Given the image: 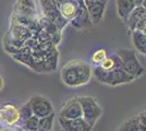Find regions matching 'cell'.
I'll use <instances>...</instances> for the list:
<instances>
[{
  "mask_svg": "<svg viewBox=\"0 0 146 131\" xmlns=\"http://www.w3.org/2000/svg\"><path fill=\"white\" fill-rule=\"evenodd\" d=\"M93 69L83 60H70L61 69L60 76L62 82L71 87L85 85L91 80Z\"/></svg>",
  "mask_w": 146,
  "mask_h": 131,
  "instance_id": "obj_1",
  "label": "cell"
},
{
  "mask_svg": "<svg viewBox=\"0 0 146 131\" xmlns=\"http://www.w3.org/2000/svg\"><path fill=\"white\" fill-rule=\"evenodd\" d=\"M93 75L96 78V80L102 82L104 84L116 86L119 84H124V83H130L134 81L133 76L129 74L124 69H116L112 71H105L99 67H95L93 69Z\"/></svg>",
  "mask_w": 146,
  "mask_h": 131,
  "instance_id": "obj_2",
  "label": "cell"
},
{
  "mask_svg": "<svg viewBox=\"0 0 146 131\" xmlns=\"http://www.w3.org/2000/svg\"><path fill=\"white\" fill-rule=\"evenodd\" d=\"M117 55L121 59L123 69L131 74L134 79L142 76L145 72L144 67L141 65L137 57L135 55V51L132 49H125V48H120L117 50Z\"/></svg>",
  "mask_w": 146,
  "mask_h": 131,
  "instance_id": "obj_3",
  "label": "cell"
},
{
  "mask_svg": "<svg viewBox=\"0 0 146 131\" xmlns=\"http://www.w3.org/2000/svg\"><path fill=\"white\" fill-rule=\"evenodd\" d=\"M78 100L82 108V117L92 127H94L103 114V109L100 105L98 104L96 98L92 96H78Z\"/></svg>",
  "mask_w": 146,
  "mask_h": 131,
  "instance_id": "obj_4",
  "label": "cell"
},
{
  "mask_svg": "<svg viewBox=\"0 0 146 131\" xmlns=\"http://www.w3.org/2000/svg\"><path fill=\"white\" fill-rule=\"evenodd\" d=\"M40 1H42L44 17L47 18L49 21H51L60 31H62L63 27L68 24V21L59 12L57 1L56 0H40Z\"/></svg>",
  "mask_w": 146,
  "mask_h": 131,
  "instance_id": "obj_5",
  "label": "cell"
},
{
  "mask_svg": "<svg viewBox=\"0 0 146 131\" xmlns=\"http://www.w3.org/2000/svg\"><path fill=\"white\" fill-rule=\"evenodd\" d=\"M32 108L33 115L37 118H43L45 116H48L50 114L55 112L54 105L49 100V98L45 97L43 95H34L29 100Z\"/></svg>",
  "mask_w": 146,
  "mask_h": 131,
  "instance_id": "obj_6",
  "label": "cell"
},
{
  "mask_svg": "<svg viewBox=\"0 0 146 131\" xmlns=\"http://www.w3.org/2000/svg\"><path fill=\"white\" fill-rule=\"evenodd\" d=\"M56 1L60 14L68 22H71L72 20L75 19L81 9L85 6L84 0H56Z\"/></svg>",
  "mask_w": 146,
  "mask_h": 131,
  "instance_id": "obj_7",
  "label": "cell"
},
{
  "mask_svg": "<svg viewBox=\"0 0 146 131\" xmlns=\"http://www.w3.org/2000/svg\"><path fill=\"white\" fill-rule=\"evenodd\" d=\"M19 108L11 103L3 104L0 108V124L3 127H14L19 124Z\"/></svg>",
  "mask_w": 146,
  "mask_h": 131,
  "instance_id": "obj_8",
  "label": "cell"
},
{
  "mask_svg": "<svg viewBox=\"0 0 146 131\" xmlns=\"http://www.w3.org/2000/svg\"><path fill=\"white\" fill-rule=\"evenodd\" d=\"M59 117L63 119H74L82 117V108H81V104L78 100V96L70 98L61 107Z\"/></svg>",
  "mask_w": 146,
  "mask_h": 131,
  "instance_id": "obj_9",
  "label": "cell"
},
{
  "mask_svg": "<svg viewBox=\"0 0 146 131\" xmlns=\"http://www.w3.org/2000/svg\"><path fill=\"white\" fill-rule=\"evenodd\" d=\"M62 131H93L92 127L83 117L74 119H63L59 117Z\"/></svg>",
  "mask_w": 146,
  "mask_h": 131,
  "instance_id": "obj_10",
  "label": "cell"
},
{
  "mask_svg": "<svg viewBox=\"0 0 146 131\" xmlns=\"http://www.w3.org/2000/svg\"><path fill=\"white\" fill-rule=\"evenodd\" d=\"M13 13L27 15L37 20L36 6L34 0H17L13 6Z\"/></svg>",
  "mask_w": 146,
  "mask_h": 131,
  "instance_id": "obj_11",
  "label": "cell"
},
{
  "mask_svg": "<svg viewBox=\"0 0 146 131\" xmlns=\"http://www.w3.org/2000/svg\"><path fill=\"white\" fill-rule=\"evenodd\" d=\"M107 2H96V3H91L87 5V12L90 14V18L93 24H98L104 17V13L106 10Z\"/></svg>",
  "mask_w": 146,
  "mask_h": 131,
  "instance_id": "obj_12",
  "label": "cell"
},
{
  "mask_svg": "<svg viewBox=\"0 0 146 131\" xmlns=\"http://www.w3.org/2000/svg\"><path fill=\"white\" fill-rule=\"evenodd\" d=\"M146 18V9L145 7L143 6H135L134 9L130 12L128 19L125 21V24L128 25V27L130 29V31L134 30L135 24L140 21V20Z\"/></svg>",
  "mask_w": 146,
  "mask_h": 131,
  "instance_id": "obj_13",
  "label": "cell"
},
{
  "mask_svg": "<svg viewBox=\"0 0 146 131\" xmlns=\"http://www.w3.org/2000/svg\"><path fill=\"white\" fill-rule=\"evenodd\" d=\"M117 2V13L119 18L125 23L129 14L135 7L134 0H116Z\"/></svg>",
  "mask_w": 146,
  "mask_h": 131,
  "instance_id": "obj_14",
  "label": "cell"
},
{
  "mask_svg": "<svg viewBox=\"0 0 146 131\" xmlns=\"http://www.w3.org/2000/svg\"><path fill=\"white\" fill-rule=\"evenodd\" d=\"M131 38H132V44L134 48L141 53L142 55L146 54V35L145 33L137 30H132L131 31Z\"/></svg>",
  "mask_w": 146,
  "mask_h": 131,
  "instance_id": "obj_15",
  "label": "cell"
},
{
  "mask_svg": "<svg viewBox=\"0 0 146 131\" xmlns=\"http://www.w3.org/2000/svg\"><path fill=\"white\" fill-rule=\"evenodd\" d=\"M98 67L105 71H112L116 69H123L121 59L118 57V55H112L110 57H106L102 63L98 65Z\"/></svg>",
  "mask_w": 146,
  "mask_h": 131,
  "instance_id": "obj_16",
  "label": "cell"
},
{
  "mask_svg": "<svg viewBox=\"0 0 146 131\" xmlns=\"http://www.w3.org/2000/svg\"><path fill=\"white\" fill-rule=\"evenodd\" d=\"M54 121H55V112L48 116H45L43 118H39L38 131H51L54 127Z\"/></svg>",
  "mask_w": 146,
  "mask_h": 131,
  "instance_id": "obj_17",
  "label": "cell"
},
{
  "mask_svg": "<svg viewBox=\"0 0 146 131\" xmlns=\"http://www.w3.org/2000/svg\"><path fill=\"white\" fill-rule=\"evenodd\" d=\"M38 121H39V118H37L36 116L33 115L30 118L24 120L20 125V128L27 131H38Z\"/></svg>",
  "mask_w": 146,
  "mask_h": 131,
  "instance_id": "obj_18",
  "label": "cell"
},
{
  "mask_svg": "<svg viewBox=\"0 0 146 131\" xmlns=\"http://www.w3.org/2000/svg\"><path fill=\"white\" fill-rule=\"evenodd\" d=\"M137 128H139L137 117H132L125 122H123L118 131H137Z\"/></svg>",
  "mask_w": 146,
  "mask_h": 131,
  "instance_id": "obj_19",
  "label": "cell"
},
{
  "mask_svg": "<svg viewBox=\"0 0 146 131\" xmlns=\"http://www.w3.org/2000/svg\"><path fill=\"white\" fill-rule=\"evenodd\" d=\"M19 114H20V120H19V124L20 125L24 120L30 118L31 116H33V112H32V108H31V105L29 102L25 103L24 105H22L21 108H19Z\"/></svg>",
  "mask_w": 146,
  "mask_h": 131,
  "instance_id": "obj_20",
  "label": "cell"
},
{
  "mask_svg": "<svg viewBox=\"0 0 146 131\" xmlns=\"http://www.w3.org/2000/svg\"><path fill=\"white\" fill-rule=\"evenodd\" d=\"M106 57H107V51H106V49H104V48L97 49L92 55V63L95 65V66H98Z\"/></svg>",
  "mask_w": 146,
  "mask_h": 131,
  "instance_id": "obj_21",
  "label": "cell"
},
{
  "mask_svg": "<svg viewBox=\"0 0 146 131\" xmlns=\"http://www.w3.org/2000/svg\"><path fill=\"white\" fill-rule=\"evenodd\" d=\"M145 29H146V18L140 20L135 24V27H134V30H137V31H141L143 32V33H145Z\"/></svg>",
  "mask_w": 146,
  "mask_h": 131,
  "instance_id": "obj_22",
  "label": "cell"
},
{
  "mask_svg": "<svg viewBox=\"0 0 146 131\" xmlns=\"http://www.w3.org/2000/svg\"><path fill=\"white\" fill-rule=\"evenodd\" d=\"M136 117H137V120H139V124L146 126V112H145V110H144V112H140V114H139Z\"/></svg>",
  "mask_w": 146,
  "mask_h": 131,
  "instance_id": "obj_23",
  "label": "cell"
},
{
  "mask_svg": "<svg viewBox=\"0 0 146 131\" xmlns=\"http://www.w3.org/2000/svg\"><path fill=\"white\" fill-rule=\"evenodd\" d=\"M137 131H146V126L139 124V128H137Z\"/></svg>",
  "mask_w": 146,
  "mask_h": 131,
  "instance_id": "obj_24",
  "label": "cell"
},
{
  "mask_svg": "<svg viewBox=\"0 0 146 131\" xmlns=\"http://www.w3.org/2000/svg\"><path fill=\"white\" fill-rule=\"evenodd\" d=\"M1 131H20L17 128H13V127H9V128H6V129H2Z\"/></svg>",
  "mask_w": 146,
  "mask_h": 131,
  "instance_id": "obj_25",
  "label": "cell"
},
{
  "mask_svg": "<svg viewBox=\"0 0 146 131\" xmlns=\"http://www.w3.org/2000/svg\"><path fill=\"white\" fill-rule=\"evenodd\" d=\"M3 85H5V81H3V79H2V76L0 75V91L3 88Z\"/></svg>",
  "mask_w": 146,
  "mask_h": 131,
  "instance_id": "obj_26",
  "label": "cell"
},
{
  "mask_svg": "<svg viewBox=\"0 0 146 131\" xmlns=\"http://www.w3.org/2000/svg\"><path fill=\"white\" fill-rule=\"evenodd\" d=\"M143 1H145V0H134V3H135V6H142Z\"/></svg>",
  "mask_w": 146,
  "mask_h": 131,
  "instance_id": "obj_27",
  "label": "cell"
},
{
  "mask_svg": "<svg viewBox=\"0 0 146 131\" xmlns=\"http://www.w3.org/2000/svg\"><path fill=\"white\" fill-rule=\"evenodd\" d=\"M25 131H27V130H25Z\"/></svg>",
  "mask_w": 146,
  "mask_h": 131,
  "instance_id": "obj_28",
  "label": "cell"
},
{
  "mask_svg": "<svg viewBox=\"0 0 146 131\" xmlns=\"http://www.w3.org/2000/svg\"><path fill=\"white\" fill-rule=\"evenodd\" d=\"M51 131H52V130H51Z\"/></svg>",
  "mask_w": 146,
  "mask_h": 131,
  "instance_id": "obj_29",
  "label": "cell"
}]
</instances>
